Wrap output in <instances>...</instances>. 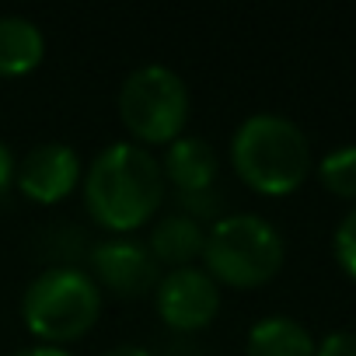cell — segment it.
Here are the masks:
<instances>
[{
    "mask_svg": "<svg viewBox=\"0 0 356 356\" xmlns=\"http://www.w3.org/2000/svg\"><path fill=\"white\" fill-rule=\"evenodd\" d=\"M193 98L186 81L171 67L147 63L119 88V119L140 147H168L186 136Z\"/></svg>",
    "mask_w": 356,
    "mask_h": 356,
    "instance_id": "5b68a950",
    "label": "cell"
},
{
    "mask_svg": "<svg viewBox=\"0 0 356 356\" xmlns=\"http://www.w3.org/2000/svg\"><path fill=\"white\" fill-rule=\"evenodd\" d=\"M231 164L259 196H290L311 171V143L297 122L276 112L248 115L231 140Z\"/></svg>",
    "mask_w": 356,
    "mask_h": 356,
    "instance_id": "7a4b0ae2",
    "label": "cell"
},
{
    "mask_svg": "<svg viewBox=\"0 0 356 356\" xmlns=\"http://www.w3.org/2000/svg\"><path fill=\"white\" fill-rule=\"evenodd\" d=\"M245 349L248 356H314V339L300 321L276 314L252 325Z\"/></svg>",
    "mask_w": 356,
    "mask_h": 356,
    "instance_id": "7c38bea8",
    "label": "cell"
},
{
    "mask_svg": "<svg viewBox=\"0 0 356 356\" xmlns=\"http://www.w3.org/2000/svg\"><path fill=\"white\" fill-rule=\"evenodd\" d=\"M15 356H74V353H67L60 346H29V349H22Z\"/></svg>",
    "mask_w": 356,
    "mask_h": 356,
    "instance_id": "e0dca14e",
    "label": "cell"
},
{
    "mask_svg": "<svg viewBox=\"0 0 356 356\" xmlns=\"http://www.w3.org/2000/svg\"><path fill=\"white\" fill-rule=\"evenodd\" d=\"M91 280L102 290H112L119 297H140V293L157 290L161 266L143 241L115 238L91 248Z\"/></svg>",
    "mask_w": 356,
    "mask_h": 356,
    "instance_id": "ba28073f",
    "label": "cell"
},
{
    "mask_svg": "<svg viewBox=\"0 0 356 356\" xmlns=\"http://www.w3.org/2000/svg\"><path fill=\"white\" fill-rule=\"evenodd\" d=\"M81 182H84L81 154L70 143H60V140L32 147L15 164V186H18V193L25 200L39 203V207H56V203L70 200Z\"/></svg>",
    "mask_w": 356,
    "mask_h": 356,
    "instance_id": "52a82bcc",
    "label": "cell"
},
{
    "mask_svg": "<svg viewBox=\"0 0 356 356\" xmlns=\"http://www.w3.org/2000/svg\"><path fill=\"white\" fill-rule=\"evenodd\" d=\"M81 189L88 217L119 238H129L133 231L150 224L164 207L161 161L133 140L108 143L84 168Z\"/></svg>",
    "mask_w": 356,
    "mask_h": 356,
    "instance_id": "6da1fadb",
    "label": "cell"
},
{
    "mask_svg": "<svg viewBox=\"0 0 356 356\" xmlns=\"http://www.w3.org/2000/svg\"><path fill=\"white\" fill-rule=\"evenodd\" d=\"M217 150L210 147V140L203 136H178L175 143L164 147V161H161V175L164 186L175 189V196H193V193H210L217 189Z\"/></svg>",
    "mask_w": 356,
    "mask_h": 356,
    "instance_id": "9c48e42d",
    "label": "cell"
},
{
    "mask_svg": "<svg viewBox=\"0 0 356 356\" xmlns=\"http://www.w3.org/2000/svg\"><path fill=\"white\" fill-rule=\"evenodd\" d=\"M102 356H154V353L143 349V346H129V342H126V346H112V349L102 353Z\"/></svg>",
    "mask_w": 356,
    "mask_h": 356,
    "instance_id": "ac0fdd59",
    "label": "cell"
},
{
    "mask_svg": "<svg viewBox=\"0 0 356 356\" xmlns=\"http://www.w3.org/2000/svg\"><path fill=\"white\" fill-rule=\"evenodd\" d=\"M102 318V286L77 266L42 269L25 297L22 321L39 339V346H67L88 335Z\"/></svg>",
    "mask_w": 356,
    "mask_h": 356,
    "instance_id": "3957f363",
    "label": "cell"
},
{
    "mask_svg": "<svg viewBox=\"0 0 356 356\" xmlns=\"http://www.w3.org/2000/svg\"><path fill=\"white\" fill-rule=\"evenodd\" d=\"M46 60V35L22 15L0 18V77H25Z\"/></svg>",
    "mask_w": 356,
    "mask_h": 356,
    "instance_id": "8fae6325",
    "label": "cell"
},
{
    "mask_svg": "<svg viewBox=\"0 0 356 356\" xmlns=\"http://www.w3.org/2000/svg\"><path fill=\"white\" fill-rule=\"evenodd\" d=\"M203 262L217 286L255 290L283 269V238L259 213H231L207 231Z\"/></svg>",
    "mask_w": 356,
    "mask_h": 356,
    "instance_id": "277c9868",
    "label": "cell"
},
{
    "mask_svg": "<svg viewBox=\"0 0 356 356\" xmlns=\"http://www.w3.org/2000/svg\"><path fill=\"white\" fill-rule=\"evenodd\" d=\"M150 255L157 259V266L168 269H189L196 266V259H203L207 248V227L196 224L186 213H168L154 224L150 241H147Z\"/></svg>",
    "mask_w": 356,
    "mask_h": 356,
    "instance_id": "30bf717a",
    "label": "cell"
},
{
    "mask_svg": "<svg viewBox=\"0 0 356 356\" xmlns=\"http://www.w3.org/2000/svg\"><path fill=\"white\" fill-rule=\"evenodd\" d=\"M15 154H11V147L4 143V140H0V200H4L8 196V189L15 186Z\"/></svg>",
    "mask_w": 356,
    "mask_h": 356,
    "instance_id": "2e32d148",
    "label": "cell"
},
{
    "mask_svg": "<svg viewBox=\"0 0 356 356\" xmlns=\"http://www.w3.org/2000/svg\"><path fill=\"white\" fill-rule=\"evenodd\" d=\"M154 304H157V318L171 332H203L220 314V286L200 266L171 269L168 276H161L154 290Z\"/></svg>",
    "mask_w": 356,
    "mask_h": 356,
    "instance_id": "8992f818",
    "label": "cell"
},
{
    "mask_svg": "<svg viewBox=\"0 0 356 356\" xmlns=\"http://www.w3.org/2000/svg\"><path fill=\"white\" fill-rule=\"evenodd\" d=\"M332 245H335V262L346 269V276L356 280V207L335 227V241Z\"/></svg>",
    "mask_w": 356,
    "mask_h": 356,
    "instance_id": "5bb4252c",
    "label": "cell"
},
{
    "mask_svg": "<svg viewBox=\"0 0 356 356\" xmlns=\"http://www.w3.org/2000/svg\"><path fill=\"white\" fill-rule=\"evenodd\" d=\"M318 178L332 196L356 200V147H339L325 154L318 164Z\"/></svg>",
    "mask_w": 356,
    "mask_h": 356,
    "instance_id": "4fadbf2b",
    "label": "cell"
},
{
    "mask_svg": "<svg viewBox=\"0 0 356 356\" xmlns=\"http://www.w3.org/2000/svg\"><path fill=\"white\" fill-rule=\"evenodd\" d=\"M314 356H356V335L353 332H328L314 346Z\"/></svg>",
    "mask_w": 356,
    "mask_h": 356,
    "instance_id": "9a60e30c",
    "label": "cell"
}]
</instances>
